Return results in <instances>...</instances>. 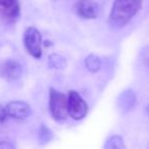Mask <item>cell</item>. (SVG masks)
Returning a JSON list of instances; mask_svg holds the SVG:
<instances>
[{"label": "cell", "mask_w": 149, "mask_h": 149, "mask_svg": "<svg viewBox=\"0 0 149 149\" xmlns=\"http://www.w3.org/2000/svg\"><path fill=\"white\" fill-rule=\"evenodd\" d=\"M74 10L83 19H96L99 15L100 7L94 0H79L74 4Z\"/></svg>", "instance_id": "cell-5"}, {"label": "cell", "mask_w": 149, "mask_h": 149, "mask_svg": "<svg viewBox=\"0 0 149 149\" xmlns=\"http://www.w3.org/2000/svg\"><path fill=\"white\" fill-rule=\"evenodd\" d=\"M23 74V68L17 61L8 59L1 65V76L8 81H15L21 78Z\"/></svg>", "instance_id": "cell-7"}, {"label": "cell", "mask_w": 149, "mask_h": 149, "mask_svg": "<svg viewBox=\"0 0 149 149\" xmlns=\"http://www.w3.org/2000/svg\"><path fill=\"white\" fill-rule=\"evenodd\" d=\"M24 44L30 55L35 58L42 56V37L36 28L30 27L24 34Z\"/></svg>", "instance_id": "cell-3"}, {"label": "cell", "mask_w": 149, "mask_h": 149, "mask_svg": "<svg viewBox=\"0 0 149 149\" xmlns=\"http://www.w3.org/2000/svg\"><path fill=\"white\" fill-rule=\"evenodd\" d=\"M68 114L76 120L84 118L88 113V105L77 91H70L68 93Z\"/></svg>", "instance_id": "cell-4"}, {"label": "cell", "mask_w": 149, "mask_h": 149, "mask_svg": "<svg viewBox=\"0 0 149 149\" xmlns=\"http://www.w3.org/2000/svg\"><path fill=\"white\" fill-rule=\"evenodd\" d=\"M136 100H137V97H136L135 92L128 89V90H125L124 92H122L120 95L118 96V104L123 110L128 111V110H131L135 106Z\"/></svg>", "instance_id": "cell-9"}, {"label": "cell", "mask_w": 149, "mask_h": 149, "mask_svg": "<svg viewBox=\"0 0 149 149\" xmlns=\"http://www.w3.org/2000/svg\"><path fill=\"white\" fill-rule=\"evenodd\" d=\"M146 111H147V113L149 114V104L147 105V107H146Z\"/></svg>", "instance_id": "cell-16"}, {"label": "cell", "mask_w": 149, "mask_h": 149, "mask_svg": "<svg viewBox=\"0 0 149 149\" xmlns=\"http://www.w3.org/2000/svg\"><path fill=\"white\" fill-rule=\"evenodd\" d=\"M142 7V0H116L112 5L108 25L113 29L126 26Z\"/></svg>", "instance_id": "cell-1"}, {"label": "cell", "mask_w": 149, "mask_h": 149, "mask_svg": "<svg viewBox=\"0 0 149 149\" xmlns=\"http://www.w3.org/2000/svg\"><path fill=\"white\" fill-rule=\"evenodd\" d=\"M49 108L56 120H64L68 116V99L61 92L50 88Z\"/></svg>", "instance_id": "cell-2"}, {"label": "cell", "mask_w": 149, "mask_h": 149, "mask_svg": "<svg viewBox=\"0 0 149 149\" xmlns=\"http://www.w3.org/2000/svg\"><path fill=\"white\" fill-rule=\"evenodd\" d=\"M7 114L15 120H25L31 114V107L27 102L11 101L6 106Z\"/></svg>", "instance_id": "cell-6"}, {"label": "cell", "mask_w": 149, "mask_h": 149, "mask_svg": "<svg viewBox=\"0 0 149 149\" xmlns=\"http://www.w3.org/2000/svg\"><path fill=\"white\" fill-rule=\"evenodd\" d=\"M7 116H8V114H7L6 108L3 107V106L1 105V104H0V123H1V122H4Z\"/></svg>", "instance_id": "cell-14"}, {"label": "cell", "mask_w": 149, "mask_h": 149, "mask_svg": "<svg viewBox=\"0 0 149 149\" xmlns=\"http://www.w3.org/2000/svg\"><path fill=\"white\" fill-rule=\"evenodd\" d=\"M66 60L63 56L59 54L52 53L48 57V66L54 70H63L66 68Z\"/></svg>", "instance_id": "cell-10"}, {"label": "cell", "mask_w": 149, "mask_h": 149, "mask_svg": "<svg viewBox=\"0 0 149 149\" xmlns=\"http://www.w3.org/2000/svg\"><path fill=\"white\" fill-rule=\"evenodd\" d=\"M19 15V0H0V17L9 21H13L17 19Z\"/></svg>", "instance_id": "cell-8"}, {"label": "cell", "mask_w": 149, "mask_h": 149, "mask_svg": "<svg viewBox=\"0 0 149 149\" xmlns=\"http://www.w3.org/2000/svg\"><path fill=\"white\" fill-rule=\"evenodd\" d=\"M85 65L88 70L91 72H96L101 68V60L95 54H90L86 57L85 59Z\"/></svg>", "instance_id": "cell-11"}, {"label": "cell", "mask_w": 149, "mask_h": 149, "mask_svg": "<svg viewBox=\"0 0 149 149\" xmlns=\"http://www.w3.org/2000/svg\"><path fill=\"white\" fill-rule=\"evenodd\" d=\"M104 148L106 149H125L126 145L124 143V140L118 135H113L109 137L106 143L104 144Z\"/></svg>", "instance_id": "cell-12"}, {"label": "cell", "mask_w": 149, "mask_h": 149, "mask_svg": "<svg viewBox=\"0 0 149 149\" xmlns=\"http://www.w3.org/2000/svg\"><path fill=\"white\" fill-rule=\"evenodd\" d=\"M38 138H39V142L41 144H46L49 141H51V139L53 138V134L50 129H48L45 125L42 124L40 127L39 133H38Z\"/></svg>", "instance_id": "cell-13"}, {"label": "cell", "mask_w": 149, "mask_h": 149, "mask_svg": "<svg viewBox=\"0 0 149 149\" xmlns=\"http://www.w3.org/2000/svg\"><path fill=\"white\" fill-rule=\"evenodd\" d=\"M0 148L2 149H7V148H15L13 144H10L9 142H6V141H0Z\"/></svg>", "instance_id": "cell-15"}]
</instances>
